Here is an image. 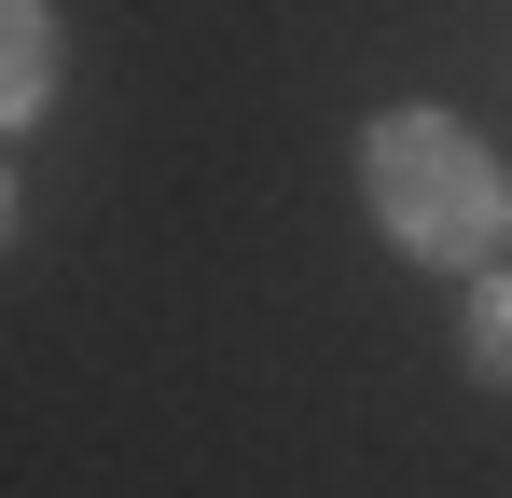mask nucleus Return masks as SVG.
Listing matches in <instances>:
<instances>
[{"instance_id":"3","label":"nucleus","mask_w":512,"mask_h":498,"mask_svg":"<svg viewBox=\"0 0 512 498\" xmlns=\"http://www.w3.org/2000/svg\"><path fill=\"white\" fill-rule=\"evenodd\" d=\"M457 360H471L485 388H512V277H499V263L471 277V319H457Z\"/></svg>"},{"instance_id":"2","label":"nucleus","mask_w":512,"mask_h":498,"mask_svg":"<svg viewBox=\"0 0 512 498\" xmlns=\"http://www.w3.org/2000/svg\"><path fill=\"white\" fill-rule=\"evenodd\" d=\"M42 97H56V14L42 0H0V139L42 125Z\"/></svg>"},{"instance_id":"1","label":"nucleus","mask_w":512,"mask_h":498,"mask_svg":"<svg viewBox=\"0 0 512 498\" xmlns=\"http://www.w3.org/2000/svg\"><path fill=\"white\" fill-rule=\"evenodd\" d=\"M360 194H374V236L402 263H457L485 277L512 249V166L457 125V111H374L360 125Z\"/></svg>"},{"instance_id":"4","label":"nucleus","mask_w":512,"mask_h":498,"mask_svg":"<svg viewBox=\"0 0 512 498\" xmlns=\"http://www.w3.org/2000/svg\"><path fill=\"white\" fill-rule=\"evenodd\" d=\"M14 222H28V208H14V166H0V249H14Z\"/></svg>"}]
</instances>
